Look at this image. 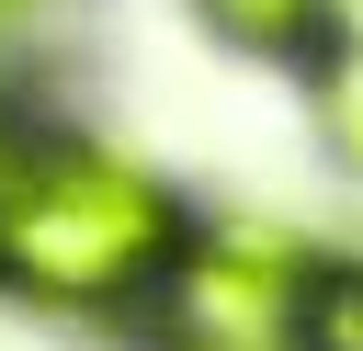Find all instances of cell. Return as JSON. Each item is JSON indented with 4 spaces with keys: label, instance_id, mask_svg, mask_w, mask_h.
<instances>
[{
    "label": "cell",
    "instance_id": "cell-1",
    "mask_svg": "<svg viewBox=\"0 0 363 351\" xmlns=\"http://www.w3.org/2000/svg\"><path fill=\"white\" fill-rule=\"evenodd\" d=\"M193 215L159 170L102 136L23 125L0 147V283L57 317H147L159 272L182 260Z\"/></svg>",
    "mask_w": 363,
    "mask_h": 351
},
{
    "label": "cell",
    "instance_id": "cell-2",
    "mask_svg": "<svg viewBox=\"0 0 363 351\" xmlns=\"http://www.w3.org/2000/svg\"><path fill=\"white\" fill-rule=\"evenodd\" d=\"M306 272H318V249L284 226H193L147 294V328H159V351H295Z\"/></svg>",
    "mask_w": 363,
    "mask_h": 351
},
{
    "label": "cell",
    "instance_id": "cell-3",
    "mask_svg": "<svg viewBox=\"0 0 363 351\" xmlns=\"http://www.w3.org/2000/svg\"><path fill=\"white\" fill-rule=\"evenodd\" d=\"M204 23L227 45H261V57H318L340 34V0H204Z\"/></svg>",
    "mask_w": 363,
    "mask_h": 351
},
{
    "label": "cell",
    "instance_id": "cell-4",
    "mask_svg": "<svg viewBox=\"0 0 363 351\" xmlns=\"http://www.w3.org/2000/svg\"><path fill=\"white\" fill-rule=\"evenodd\" d=\"M295 351H363V260H318V272H306Z\"/></svg>",
    "mask_w": 363,
    "mask_h": 351
},
{
    "label": "cell",
    "instance_id": "cell-5",
    "mask_svg": "<svg viewBox=\"0 0 363 351\" xmlns=\"http://www.w3.org/2000/svg\"><path fill=\"white\" fill-rule=\"evenodd\" d=\"M306 68H318V125H329V147L363 170V34H329Z\"/></svg>",
    "mask_w": 363,
    "mask_h": 351
},
{
    "label": "cell",
    "instance_id": "cell-6",
    "mask_svg": "<svg viewBox=\"0 0 363 351\" xmlns=\"http://www.w3.org/2000/svg\"><path fill=\"white\" fill-rule=\"evenodd\" d=\"M23 11H34V0H0V34H11V23H23Z\"/></svg>",
    "mask_w": 363,
    "mask_h": 351
}]
</instances>
